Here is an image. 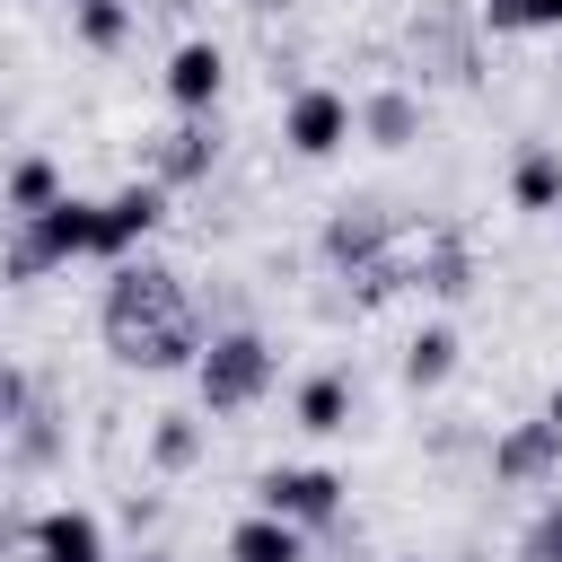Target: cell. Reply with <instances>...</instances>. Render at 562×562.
<instances>
[{"label": "cell", "instance_id": "44dd1931", "mask_svg": "<svg viewBox=\"0 0 562 562\" xmlns=\"http://www.w3.org/2000/svg\"><path fill=\"white\" fill-rule=\"evenodd\" d=\"M544 422H553V430H562V378H553V395H544Z\"/></svg>", "mask_w": 562, "mask_h": 562}, {"label": "cell", "instance_id": "52a82bcc", "mask_svg": "<svg viewBox=\"0 0 562 562\" xmlns=\"http://www.w3.org/2000/svg\"><path fill=\"white\" fill-rule=\"evenodd\" d=\"M167 220V184H123L97 202V263H132Z\"/></svg>", "mask_w": 562, "mask_h": 562}, {"label": "cell", "instance_id": "8fae6325", "mask_svg": "<svg viewBox=\"0 0 562 562\" xmlns=\"http://www.w3.org/2000/svg\"><path fill=\"white\" fill-rule=\"evenodd\" d=\"M360 140L369 149H413L422 140V97L413 88H369L360 97Z\"/></svg>", "mask_w": 562, "mask_h": 562}, {"label": "cell", "instance_id": "cb8c5ba5", "mask_svg": "<svg viewBox=\"0 0 562 562\" xmlns=\"http://www.w3.org/2000/svg\"><path fill=\"white\" fill-rule=\"evenodd\" d=\"M70 9H79V0H70Z\"/></svg>", "mask_w": 562, "mask_h": 562}, {"label": "cell", "instance_id": "2e32d148", "mask_svg": "<svg viewBox=\"0 0 562 562\" xmlns=\"http://www.w3.org/2000/svg\"><path fill=\"white\" fill-rule=\"evenodd\" d=\"M457 378V325H422L404 342V386H448Z\"/></svg>", "mask_w": 562, "mask_h": 562}, {"label": "cell", "instance_id": "8992f818", "mask_svg": "<svg viewBox=\"0 0 562 562\" xmlns=\"http://www.w3.org/2000/svg\"><path fill=\"white\" fill-rule=\"evenodd\" d=\"M351 132H360V105H351L342 88H299V97L281 105V140H290L299 158H334Z\"/></svg>", "mask_w": 562, "mask_h": 562}, {"label": "cell", "instance_id": "9c48e42d", "mask_svg": "<svg viewBox=\"0 0 562 562\" xmlns=\"http://www.w3.org/2000/svg\"><path fill=\"white\" fill-rule=\"evenodd\" d=\"M158 88H167V105L193 123V114H211V105H220V88H228V53H220L211 35H184V44L167 53Z\"/></svg>", "mask_w": 562, "mask_h": 562}, {"label": "cell", "instance_id": "3957f363", "mask_svg": "<svg viewBox=\"0 0 562 562\" xmlns=\"http://www.w3.org/2000/svg\"><path fill=\"white\" fill-rule=\"evenodd\" d=\"M342 501H351V483H342L334 465H263V474H255V509H272V518H290V527H334Z\"/></svg>", "mask_w": 562, "mask_h": 562}, {"label": "cell", "instance_id": "603a6c76", "mask_svg": "<svg viewBox=\"0 0 562 562\" xmlns=\"http://www.w3.org/2000/svg\"><path fill=\"white\" fill-rule=\"evenodd\" d=\"M413 562H430V553H413Z\"/></svg>", "mask_w": 562, "mask_h": 562}, {"label": "cell", "instance_id": "9a60e30c", "mask_svg": "<svg viewBox=\"0 0 562 562\" xmlns=\"http://www.w3.org/2000/svg\"><path fill=\"white\" fill-rule=\"evenodd\" d=\"M61 202V167L44 158V149H26L18 167H9V220H44Z\"/></svg>", "mask_w": 562, "mask_h": 562}, {"label": "cell", "instance_id": "277c9868", "mask_svg": "<svg viewBox=\"0 0 562 562\" xmlns=\"http://www.w3.org/2000/svg\"><path fill=\"white\" fill-rule=\"evenodd\" d=\"M18 562H105V518L79 509V501H53V509H26L9 527Z\"/></svg>", "mask_w": 562, "mask_h": 562}, {"label": "cell", "instance_id": "6da1fadb", "mask_svg": "<svg viewBox=\"0 0 562 562\" xmlns=\"http://www.w3.org/2000/svg\"><path fill=\"white\" fill-rule=\"evenodd\" d=\"M97 325H105V351L123 360V369H193L202 360V316H193V299H184V281L167 272V263H114V281H105V307H97Z\"/></svg>", "mask_w": 562, "mask_h": 562}, {"label": "cell", "instance_id": "5b68a950", "mask_svg": "<svg viewBox=\"0 0 562 562\" xmlns=\"http://www.w3.org/2000/svg\"><path fill=\"white\" fill-rule=\"evenodd\" d=\"M395 246H404V211H386V202H342L334 220H325V263H342V272H378V263H395Z\"/></svg>", "mask_w": 562, "mask_h": 562}, {"label": "cell", "instance_id": "7c38bea8", "mask_svg": "<svg viewBox=\"0 0 562 562\" xmlns=\"http://www.w3.org/2000/svg\"><path fill=\"white\" fill-rule=\"evenodd\" d=\"M228 562H307V527H290L272 509H246L228 527Z\"/></svg>", "mask_w": 562, "mask_h": 562}, {"label": "cell", "instance_id": "ac0fdd59", "mask_svg": "<svg viewBox=\"0 0 562 562\" xmlns=\"http://www.w3.org/2000/svg\"><path fill=\"white\" fill-rule=\"evenodd\" d=\"M70 26H79L88 53H123V44H132V0H79Z\"/></svg>", "mask_w": 562, "mask_h": 562}, {"label": "cell", "instance_id": "ffe728a7", "mask_svg": "<svg viewBox=\"0 0 562 562\" xmlns=\"http://www.w3.org/2000/svg\"><path fill=\"white\" fill-rule=\"evenodd\" d=\"M527 9V35H544V26H562V0H518Z\"/></svg>", "mask_w": 562, "mask_h": 562}, {"label": "cell", "instance_id": "5bb4252c", "mask_svg": "<svg viewBox=\"0 0 562 562\" xmlns=\"http://www.w3.org/2000/svg\"><path fill=\"white\" fill-rule=\"evenodd\" d=\"M509 202L518 211H562V149L553 140H527L509 158Z\"/></svg>", "mask_w": 562, "mask_h": 562}, {"label": "cell", "instance_id": "d6986e66", "mask_svg": "<svg viewBox=\"0 0 562 562\" xmlns=\"http://www.w3.org/2000/svg\"><path fill=\"white\" fill-rule=\"evenodd\" d=\"M518 562H562V501H544L518 536Z\"/></svg>", "mask_w": 562, "mask_h": 562}, {"label": "cell", "instance_id": "7a4b0ae2", "mask_svg": "<svg viewBox=\"0 0 562 562\" xmlns=\"http://www.w3.org/2000/svg\"><path fill=\"white\" fill-rule=\"evenodd\" d=\"M272 378H281V360H272V342H263L255 325H220V334L202 342V360H193L202 413H246V404L272 395Z\"/></svg>", "mask_w": 562, "mask_h": 562}, {"label": "cell", "instance_id": "30bf717a", "mask_svg": "<svg viewBox=\"0 0 562 562\" xmlns=\"http://www.w3.org/2000/svg\"><path fill=\"white\" fill-rule=\"evenodd\" d=\"M211 158H220V140H211V114H193V123H176L158 149H149V184H193V176H211Z\"/></svg>", "mask_w": 562, "mask_h": 562}, {"label": "cell", "instance_id": "ba28073f", "mask_svg": "<svg viewBox=\"0 0 562 562\" xmlns=\"http://www.w3.org/2000/svg\"><path fill=\"white\" fill-rule=\"evenodd\" d=\"M553 474H562V430H553L544 413L492 430V483H501V492H536V483H553Z\"/></svg>", "mask_w": 562, "mask_h": 562}, {"label": "cell", "instance_id": "e0dca14e", "mask_svg": "<svg viewBox=\"0 0 562 562\" xmlns=\"http://www.w3.org/2000/svg\"><path fill=\"white\" fill-rule=\"evenodd\" d=\"M149 465H158V474L202 465V422H193V413H158V422H149Z\"/></svg>", "mask_w": 562, "mask_h": 562}, {"label": "cell", "instance_id": "7402d4cb", "mask_svg": "<svg viewBox=\"0 0 562 562\" xmlns=\"http://www.w3.org/2000/svg\"><path fill=\"white\" fill-rule=\"evenodd\" d=\"M132 562H167V553H158V544H149V553H132Z\"/></svg>", "mask_w": 562, "mask_h": 562}, {"label": "cell", "instance_id": "4fadbf2b", "mask_svg": "<svg viewBox=\"0 0 562 562\" xmlns=\"http://www.w3.org/2000/svg\"><path fill=\"white\" fill-rule=\"evenodd\" d=\"M290 413H299V430H316V439L351 430V378H342V369H316V378H299Z\"/></svg>", "mask_w": 562, "mask_h": 562}]
</instances>
